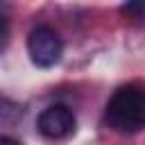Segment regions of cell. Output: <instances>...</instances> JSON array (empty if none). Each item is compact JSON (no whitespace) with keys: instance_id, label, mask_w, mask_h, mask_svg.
I'll list each match as a JSON object with an SVG mask.
<instances>
[{"instance_id":"cell-4","label":"cell","mask_w":145,"mask_h":145,"mask_svg":"<svg viewBox=\"0 0 145 145\" xmlns=\"http://www.w3.org/2000/svg\"><path fill=\"white\" fill-rule=\"evenodd\" d=\"M122 14H131L136 18H145V2H127L120 7Z\"/></svg>"},{"instance_id":"cell-5","label":"cell","mask_w":145,"mask_h":145,"mask_svg":"<svg viewBox=\"0 0 145 145\" xmlns=\"http://www.w3.org/2000/svg\"><path fill=\"white\" fill-rule=\"evenodd\" d=\"M0 145H23V143L11 138V136H0Z\"/></svg>"},{"instance_id":"cell-1","label":"cell","mask_w":145,"mask_h":145,"mask_svg":"<svg viewBox=\"0 0 145 145\" xmlns=\"http://www.w3.org/2000/svg\"><path fill=\"white\" fill-rule=\"evenodd\" d=\"M106 122L120 134H138L145 129V91L136 86L118 88L106 102Z\"/></svg>"},{"instance_id":"cell-3","label":"cell","mask_w":145,"mask_h":145,"mask_svg":"<svg viewBox=\"0 0 145 145\" xmlns=\"http://www.w3.org/2000/svg\"><path fill=\"white\" fill-rule=\"evenodd\" d=\"M75 127H77L75 113L63 104H52L43 109L36 118V129L48 140H63L75 131Z\"/></svg>"},{"instance_id":"cell-2","label":"cell","mask_w":145,"mask_h":145,"mask_svg":"<svg viewBox=\"0 0 145 145\" xmlns=\"http://www.w3.org/2000/svg\"><path fill=\"white\" fill-rule=\"evenodd\" d=\"M27 52H29V59L39 68H52L61 61L63 41L52 27L36 25L27 36Z\"/></svg>"}]
</instances>
